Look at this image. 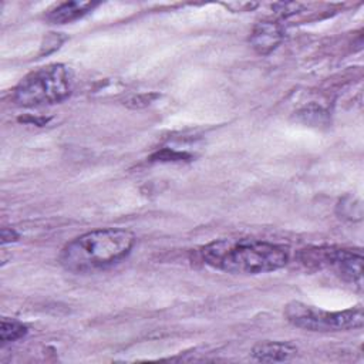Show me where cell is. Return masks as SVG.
I'll return each mask as SVG.
<instances>
[{
    "mask_svg": "<svg viewBox=\"0 0 364 364\" xmlns=\"http://www.w3.org/2000/svg\"><path fill=\"white\" fill-rule=\"evenodd\" d=\"M202 260L232 274H260L279 270L287 264L284 247L256 239H218L200 250Z\"/></svg>",
    "mask_w": 364,
    "mask_h": 364,
    "instance_id": "6da1fadb",
    "label": "cell"
},
{
    "mask_svg": "<svg viewBox=\"0 0 364 364\" xmlns=\"http://www.w3.org/2000/svg\"><path fill=\"white\" fill-rule=\"evenodd\" d=\"M134 245L135 235L128 229H95L68 242L61 249L58 260L68 272L90 273L122 260Z\"/></svg>",
    "mask_w": 364,
    "mask_h": 364,
    "instance_id": "7a4b0ae2",
    "label": "cell"
},
{
    "mask_svg": "<svg viewBox=\"0 0 364 364\" xmlns=\"http://www.w3.org/2000/svg\"><path fill=\"white\" fill-rule=\"evenodd\" d=\"M73 88V71L64 64H50L27 74L14 88L13 100L21 107L48 105L65 100Z\"/></svg>",
    "mask_w": 364,
    "mask_h": 364,
    "instance_id": "3957f363",
    "label": "cell"
},
{
    "mask_svg": "<svg viewBox=\"0 0 364 364\" xmlns=\"http://www.w3.org/2000/svg\"><path fill=\"white\" fill-rule=\"evenodd\" d=\"M284 316L293 326L310 331H346L361 328L364 324V313L360 306L343 311H327L291 301L286 306Z\"/></svg>",
    "mask_w": 364,
    "mask_h": 364,
    "instance_id": "277c9868",
    "label": "cell"
},
{
    "mask_svg": "<svg viewBox=\"0 0 364 364\" xmlns=\"http://www.w3.org/2000/svg\"><path fill=\"white\" fill-rule=\"evenodd\" d=\"M300 259L304 264L316 267H331L341 279L363 287V255L360 250L343 247H316L301 252Z\"/></svg>",
    "mask_w": 364,
    "mask_h": 364,
    "instance_id": "5b68a950",
    "label": "cell"
},
{
    "mask_svg": "<svg viewBox=\"0 0 364 364\" xmlns=\"http://www.w3.org/2000/svg\"><path fill=\"white\" fill-rule=\"evenodd\" d=\"M283 28L279 23L270 21V20H263L259 21L249 37V43L252 48L262 55H266L272 53L283 40Z\"/></svg>",
    "mask_w": 364,
    "mask_h": 364,
    "instance_id": "8992f818",
    "label": "cell"
},
{
    "mask_svg": "<svg viewBox=\"0 0 364 364\" xmlns=\"http://www.w3.org/2000/svg\"><path fill=\"white\" fill-rule=\"evenodd\" d=\"M297 354V347L284 341H262L253 346L252 357L262 363H283Z\"/></svg>",
    "mask_w": 364,
    "mask_h": 364,
    "instance_id": "52a82bcc",
    "label": "cell"
},
{
    "mask_svg": "<svg viewBox=\"0 0 364 364\" xmlns=\"http://www.w3.org/2000/svg\"><path fill=\"white\" fill-rule=\"evenodd\" d=\"M95 6H98L95 1H64L48 10L46 18L53 24L71 23L91 11Z\"/></svg>",
    "mask_w": 364,
    "mask_h": 364,
    "instance_id": "ba28073f",
    "label": "cell"
},
{
    "mask_svg": "<svg viewBox=\"0 0 364 364\" xmlns=\"http://www.w3.org/2000/svg\"><path fill=\"white\" fill-rule=\"evenodd\" d=\"M26 334H27V327L21 321L13 320V318H1L0 341L3 344L16 341V340L24 337Z\"/></svg>",
    "mask_w": 364,
    "mask_h": 364,
    "instance_id": "9c48e42d",
    "label": "cell"
},
{
    "mask_svg": "<svg viewBox=\"0 0 364 364\" xmlns=\"http://www.w3.org/2000/svg\"><path fill=\"white\" fill-rule=\"evenodd\" d=\"M273 9L277 14L283 17H289L291 14H296L300 9H303V4L300 3H276L273 4Z\"/></svg>",
    "mask_w": 364,
    "mask_h": 364,
    "instance_id": "30bf717a",
    "label": "cell"
},
{
    "mask_svg": "<svg viewBox=\"0 0 364 364\" xmlns=\"http://www.w3.org/2000/svg\"><path fill=\"white\" fill-rule=\"evenodd\" d=\"M228 10L230 11H252L259 6V3L255 1H232V3H222Z\"/></svg>",
    "mask_w": 364,
    "mask_h": 364,
    "instance_id": "8fae6325",
    "label": "cell"
},
{
    "mask_svg": "<svg viewBox=\"0 0 364 364\" xmlns=\"http://www.w3.org/2000/svg\"><path fill=\"white\" fill-rule=\"evenodd\" d=\"M186 156H188L186 154H181V152H175V151H169V149H164L162 152H158L155 155V158H158L161 161H181Z\"/></svg>",
    "mask_w": 364,
    "mask_h": 364,
    "instance_id": "7c38bea8",
    "label": "cell"
},
{
    "mask_svg": "<svg viewBox=\"0 0 364 364\" xmlns=\"http://www.w3.org/2000/svg\"><path fill=\"white\" fill-rule=\"evenodd\" d=\"M18 239V233L13 228H3L1 229V243H11Z\"/></svg>",
    "mask_w": 364,
    "mask_h": 364,
    "instance_id": "4fadbf2b",
    "label": "cell"
}]
</instances>
